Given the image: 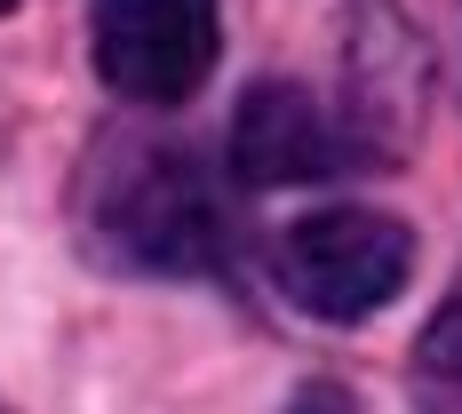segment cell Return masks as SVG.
I'll list each match as a JSON object with an SVG mask.
<instances>
[{
    "label": "cell",
    "mask_w": 462,
    "mask_h": 414,
    "mask_svg": "<svg viewBox=\"0 0 462 414\" xmlns=\"http://www.w3.org/2000/svg\"><path fill=\"white\" fill-rule=\"evenodd\" d=\"M80 231L104 263L143 279H191L224 263V207L216 184L168 143L128 136L120 152L96 160L88 191H80Z\"/></svg>",
    "instance_id": "cell-1"
},
{
    "label": "cell",
    "mask_w": 462,
    "mask_h": 414,
    "mask_svg": "<svg viewBox=\"0 0 462 414\" xmlns=\"http://www.w3.org/2000/svg\"><path fill=\"white\" fill-rule=\"evenodd\" d=\"M272 271L295 311H311L327 327H359L374 311H391L399 287L415 279V231L399 216H374V207H319V216L279 231Z\"/></svg>",
    "instance_id": "cell-2"
},
{
    "label": "cell",
    "mask_w": 462,
    "mask_h": 414,
    "mask_svg": "<svg viewBox=\"0 0 462 414\" xmlns=\"http://www.w3.org/2000/svg\"><path fill=\"white\" fill-rule=\"evenodd\" d=\"M224 56L216 0H96V72L128 104H184Z\"/></svg>",
    "instance_id": "cell-3"
},
{
    "label": "cell",
    "mask_w": 462,
    "mask_h": 414,
    "mask_svg": "<svg viewBox=\"0 0 462 414\" xmlns=\"http://www.w3.org/2000/svg\"><path fill=\"white\" fill-rule=\"evenodd\" d=\"M351 152H343V128L319 112V96L295 88V80H255L231 112V176L239 184H311V176H335Z\"/></svg>",
    "instance_id": "cell-4"
},
{
    "label": "cell",
    "mask_w": 462,
    "mask_h": 414,
    "mask_svg": "<svg viewBox=\"0 0 462 414\" xmlns=\"http://www.w3.org/2000/svg\"><path fill=\"white\" fill-rule=\"evenodd\" d=\"M415 414H462V287L415 343Z\"/></svg>",
    "instance_id": "cell-5"
},
{
    "label": "cell",
    "mask_w": 462,
    "mask_h": 414,
    "mask_svg": "<svg viewBox=\"0 0 462 414\" xmlns=\"http://www.w3.org/2000/svg\"><path fill=\"white\" fill-rule=\"evenodd\" d=\"M8 8H16V0H0V16H8Z\"/></svg>",
    "instance_id": "cell-6"
},
{
    "label": "cell",
    "mask_w": 462,
    "mask_h": 414,
    "mask_svg": "<svg viewBox=\"0 0 462 414\" xmlns=\"http://www.w3.org/2000/svg\"><path fill=\"white\" fill-rule=\"evenodd\" d=\"M0 414H8V407H0Z\"/></svg>",
    "instance_id": "cell-7"
}]
</instances>
